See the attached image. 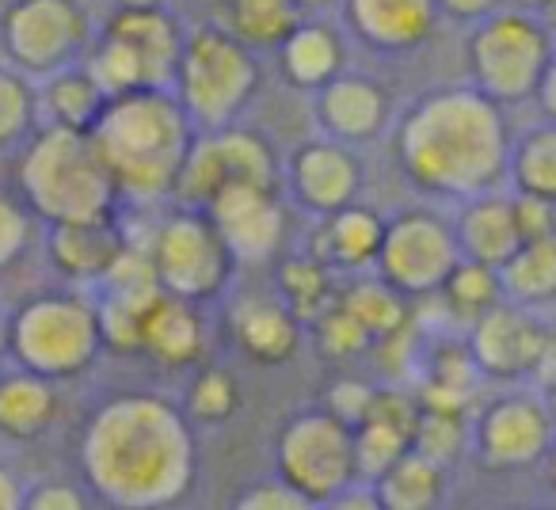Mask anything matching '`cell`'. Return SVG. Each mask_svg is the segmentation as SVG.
I'll return each instance as SVG.
<instances>
[{
  "instance_id": "1",
  "label": "cell",
  "mask_w": 556,
  "mask_h": 510,
  "mask_svg": "<svg viewBox=\"0 0 556 510\" xmlns=\"http://www.w3.org/2000/svg\"><path fill=\"white\" fill-rule=\"evenodd\" d=\"M85 476L115 507H164L191 487L194 442L187 419L161 396L103 404L85 434Z\"/></svg>"
},
{
  "instance_id": "2",
  "label": "cell",
  "mask_w": 556,
  "mask_h": 510,
  "mask_svg": "<svg viewBox=\"0 0 556 510\" xmlns=\"http://www.w3.org/2000/svg\"><path fill=\"white\" fill-rule=\"evenodd\" d=\"M404 171L439 194H480L507 164V130L492 95L439 92L401 126Z\"/></svg>"
},
{
  "instance_id": "3",
  "label": "cell",
  "mask_w": 556,
  "mask_h": 510,
  "mask_svg": "<svg viewBox=\"0 0 556 510\" xmlns=\"http://www.w3.org/2000/svg\"><path fill=\"white\" fill-rule=\"evenodd\" d=\"M191 115L168 88H134L103 107L92 145L130 199H161L176 191L191 153Z\"/></svg>"
},
{
  "instance_id": "4",
  "label": "cell",
  "mask_w": 556,
  "mask_h": 510,
  "mask_svg": "<svg viewBox=\"0 0 556 510\" xmlns=\"http://www.w3.org/2000/svg\"><path fill=\"white\" fill-rule=\"evenodd\" d=\"M20 191L31 214L54 225L103 221L115 206L118 183L103 164L92 133L47 126L20 164Z\"/></svg>"
},
{
  "instance_id": "5",
  "label": "cell",
  "mask_w": 556,
  "mask_h": 510,
  "mask_svg": "<svg viewBox=\"0 0 556 510\" xmlns=\"http://www.w3.org/2000/svg\"><path fill=\"white\" fill-rule=\"evenodd\" d=\"M255 77L260 73L248 54V42H240L232 31L199 27L184 39L176 88L191 123L210 126V130L229 126L240 107L252 100Z\"/></svg>"
},
{
  "instance_id": "6",
  "label": "cell",
  "mask_w": 556,
  "mask_h": 510,
  "mask_svg": "<svg viewBox=\"0 0 556 510\" xmlns=\"http://www.w3.org/2000/svg\"><path fill=\"white\" fill-rule=\"evenodd\" d=\"M12 355L42 378H73L103 347L100 313L80 297L50 294L24 305L9 324Z\"/></svg>"
},
{
  "instance_id": "7",
  "label": "cell",
  "mask_w": 556,
  "mask_h": 510,
  "mask_svg": "<svg viewBox=\"0 0 556 510\" xmlns=\"http://www.w3.org/2000/svg\"><path fill=\"white\" fill-rule=\"evenodd\" d=\"M278 469L309 502H336L358 476L355 426L332 411L298 416L278 438Z\"/></svg>"
},
{
  "instance_id": "8",
  "label": "cell",
  "mask_w": 556,
  "mask_h": 510,
  "mask_svg": "<svg viewBox=\"0 0 556 510\" xmlns=\"http://www.w3.org/2000/svg\"><path fill=\"white\" fill-rule=\"evenodd\" d=\"M153 267L164 294L184 302H206L229 282L232 259L229 244L206 214H179L164 221L153 237Z\"/></svg>"
},
{
  "instance_id": "9",
  "label": "cell",
  "mask_w": 556,
  "mask_h": 510,
  "mask_svg": "<svg viewBox=\"0 0 556 510\" xmlns=\"http://www.w3.org/2000/svg\"><path fill=\"white\" fill-rule=\"evenodd\" d=\"M477 85L492 100H522L538 92L548 65V39L530 16L500 12L484 16L480 31L469 42Z\"/></svg>"
},
{
  "instance_id": "10",
  "label": "cell",
  "mask_w": 556,
  "mask_h": 510,
  "mask_svg": "<svg viewBox=\"0 0 556 510\" xmlns=\"http://www.w3.org/2000/svg\"><path fill=\"white\" fill-rule=\"evenodd\" d=\"M381 279L393 290L408 294H431L442 290L457 264H462V247L457 232H450L439 217L431 214H404L386 229L378 252Z\"/></svg>"
},
{
  "instance_id": "11",
  "label": "cell",
  "mask_w": 556,
  "mask_h": 510,
  "mask_svg": "<svg viewBox=\"0 0 556 510\" xmlns=\"http://www.w3.org/2000/svg\"><path fill=\"white\" fill-rule=\"evenodd\" d=\"M4 54L27 73H58L85 42V20L73 0H16L0 20Z\"/></svg>"
},
{
  "instance_id": "12",
  "label": "cell",
  "mask_w": 556,
  "mask_h": 510,
  "mask_svg": "<svg viewBox=\"0 0 556 510\" xmlns=\"http://www.w3.org/2000/svg\"><path fill=\"white\" fill-rule=\"evenodd\" d=\"M229 183L275 187V156H270V149L255 133L225 130L222 126L206 141L191 145L176 191L184 194V202L206 209L210 199Z\"/></svg>"
},
{
  "instance_id": "13",
  "label": "cell",
  "mask_w": 556,
  "mask_h": 510,
  "mask_svg": "<svg viewBox=\"0 0 556 510\" xmlns=\"http://www.w3.org/2000/svg\"><path fill=\"white\" fill-rule=\"evenodd\" d=\"M477 446L484 464H492V469L538 464L553 446V416L533 396H500L480 416Z\"/></svg>"
},
{
  "instance_id": "14",
  "label": "cell",
  "mask_w": 556,
  "mask_h": 510,
  "mask_svg": "<svg viewBox=\"0 0 556 510\" xmlns=\"http://www.w3.org/2000/svg\"><path fill=\"white\" fill-rule=\"evenodd\" d=\"M548 332L526 313V305H500L472 320L469 355L484 373L500 381H515L522 373H533L548 350Z\"/></svg>"
},
{
  "instance_id": "15",
  "label": "cell",
  "mask_w": 556,
  "mask_h": 510,
  "mask_svg": "<svg viewBox=\"0 0 556 510\" xmlns=\"http://www.w3.org/2000/svg\"><path fill=\"white\" fill-rule=\"evenodd\" d=\"M206 217L237 259H267L282 240L287 217L275 199V187L229 183L210 199Z\"/></svg>"
},
{
  "instance_id": "16",
  "label": "cell",
  "mask_w": 556,
  "mask_h": 510,
  "mask_svg": "<svg viewBox=\"0 0 556 510\" xmlns=\"http://www.w3.org/2000/svg\"><path fill=\"white\" fill-rule=\"evenodd\" d=\"M108 35L123 39L126 47L138 54L149 88H172L176 85L184 39H179L176 24H172L161 9H123L108 24Z\"/></svg>"
},
{
  "instance_id": "17",
  "label": "cell",
  "mask_w": 556,
  "mask_h": 510,
  "mask_svg": "<svg viewBox=\"0 0 556 510\" xmlns=\"http://www.w3.org/2000/svg\"><path fill=\"white\" fill-rule=\"evenodd\" d=\"M123 247L126 240L115 232L111 217H103V221H70V225H54L50 259L70 279L96 282L111 271V264L123 255Z\"/></svg>"
},
{
  "instance_id": "18",
  "label": "cell",
  "mask_w": 556,
  "mask_h": 510,
  "mask_svg": "<svg viewBox=\"0 0 556 510\" xmlns=\"http://www.w3.org/2000/svg\"><path fill=\"white\" fill-rule=\"evenodd\" d=\"M351 24L381 50H408L431 35L434 0H351Z\"/></svg>"
},
{
  "instance_id": "19",
  "label": "cell",
  "mask_w": 556,
  "mask_h": 510,
  "mask_svg": "<svg viewBox=\"0 0 556 510\" xmlns=\"http://www.w3.org/2000/svg\"><path fill=\"white\" fill-rule=\"evenodd\" d=\"M294 187L320 214L343 209L358 191V164L343 145H305L294 161Z\"/></svg>"
},
{
  "instance_id": "20",
  "label": "cell",
  "mask_w": 556,
  "mask_h": 510,
  "mask_svg": "<svg viewBox=\"0 0 556 510\" xmlns=\"http://www.w3.org/2000/svg\"><path fill=\"white\" fill-rule=\"evenodd\" d=\"M522 244V232L515 221V206L503 199H480L457 221V247L465 259H477L500 271Z\"/></svg>"
},
{
  "instance_id": "21",
  "label": "cell",
  "mask_w": 556,
  "mask_h": 510,
  "mask_svg": "<svg viewBox=\"0 0 556 510\" xmlns=\"http://www.w3.org/2000/svg\"><path fill=\"white\" fill-rule=\"evenodd\" d=\"M320 118H325L336 138L366 141L386 123V95H381L378 85L358 77L328 80L325 95H320Z\"/></svg>"
},
{
  "instance_id": "22",
  "label": "cell",
  "mask_w": 556,
  "mask_h": 510,
  "mask_svg": "<svg viewBox=\"0 0 556 510\" xmlns=\"http://www.w3.org/2000/svg\"><path fill=\"white\" fill-rule=\"evenodd\" d=\"M54 416H58V396L42 373L24 370L0 378V434L4 438H16V442L39 438L42 431H50Z\"/></svg>"
},
{
  "instance_id": "23",
  "label": "cell",
  "mask_w": 556,
  "mask_h": 510,
  "mask_svg": "<svg viewBox=\"0 0 556 510\" xmlns=\"http://www.w3.org/2000/svg\"><path fill=\"white\" fill-rule=\"evenodd\" d=\"M141 350L161 358L164 366L194 362L202 350V320L194 313V302H184V297L172 294L156 297L146 317V343H141Z\"/></svg>"
},
{
  "instance_id": "24",
  "label": "cell",
  "mask_w": 556,
  "mask_h": 510,
  "mask_svg": "<svg viewBox=\"0 0 556 510\" xmlns=\"http://www.w3.org/2000/svg\"><path fill=\"white\" fill-rule=\"evenodd\" d=\"M237 343L260 362H287L298 350L294 309L278 302H244L232 317Z\"/></svg>"
},
{
  "instance_id": "25",
  "label": "cell",
  "mask_w": 556,
  "mask_h": 510,
  "mask_svg": "<svg viewBox=\"0 0 556 510\" xmlns=\"http://www.w3.org/2000/svg\"><path fill=\"white\" fill-rule=\"evenodd\" d=\"M500 286L510 302L518 305H541L556 297V237L522 240L518 252L500 267Z\"/></svg>"
},
{
  "instance_id": "26",
  "label": "cell",
  "mask_w": 556,
  "mask_h": 510,
  "mask_svg": "<svg viewBox=\"0 0 556 510\" xmlns=\"http://www.w3.org/2000/svg\"><path fill=\"white\" fill-rule=\"evenodd\" d=\"M442 495V464L419 449H404L378 476V507L389 510H427Z\"/></svg>"
},
{
  "instance_id": "27",
  "label": "cell",
  "mask_w": 556,
  "mask_h": 510,
  "mask_svg": "<svg viewBox=\"0 0 556 510\" xmlns=\"http://www.w3.org/2000/svg\"><path fill=\"white\" fill-rule=\"evenodd\" d=\"M282 65H287L290 80L302 88H320L336 80L343 65V50L328 27H294L287 42H282Z\"/></svg>"
},
{
  "instance_id": "28",
  "label": "cell",
  "mask_w": 556,
  "mask_h": 510,
  "mask_svg": "<svg viewBox=\"0 0 556 510\" xmlns=\"http://www.w3.org/2000/svg\"><path fill=\"white\" fill-rule=\"evenodd\" d=\"M298 24V0H229V27L248 47H282Z\"/></svg>"
},
{
  "instance_id": "29",
  "label": "cell",
  "mask_w": 556,
  "mask_h": 510,
  "mask_svg": "<svg viewBox=\"0 0 556 510\" xmlns=\"http://www.w3.org/2000/svg\"><path fill=\"white\" fill-rule=\"evenodd\" d=\"M103 107H108V95H103L100 85L88 77V69L85 73H58V77L47 85V111H50V118H54V126L92 133L103 115Z\"/></svg>"
},
{
  "instance_id": "30",
  "label": "cell",
  "mask_w": 556,
  "mask_h": 510,
  "mask_svg": "<svg viewBox=\"0 0 556 510\" xmlns=\"http://www.w3.org/2000/svg\"><path fill=\"white\" fill-rule=\"evenodd\" d=\"M381 240H386V229H381L378 217L370 209H355V206L336 209L325 232L328 255L340 267H366L370 259H378Z\"/></svg>"
},
{
  "instance_id": "31",
  "label": "cell",
  "mask_w": 556,
  "mask_h": 510,
  "mask_svg": "<svg viewBox=\"0 0 556 510\" xmlns=\"http://www.w3.org/2000/svg\"><path fill=\"white\" fill-rule=\"evenodd\" d=\"M343 309L355 313L374 340H393V335H401L404 320H408L404 294L389 286L386 279L381 282H355V286L343 294Z\"/></svg>"
},
{
  "instance_id": "32",
  "label": "cell",
  "mask_w": 556,
  "mask_h": 510,
  "mask_svg": "<svg viewBox=\"0 0 556 510\" xmlns=\"http://www.w3.org/2000/svg\"><path fill=\"white\" fill-rule=\"evenodd\" d=\"M442 294H446L450 309L462 320H480L503 294L500 271L477 264V259H462V264L450 271V279L442 282Z\"/></svg>"
},
{
  "instance_id": "33",
  "label": "cell",
  "mask_w": 556,
  "mask_h": 510,
  "mask_svg": "<svg viewBox=\"0 0 556 510\" xmlns=\"http://www.w3.org/2000/svg\"><path fill=\"white\" fill-rule=\"evenodd\" d=\"M515 179L522 194L556 202V126L526 133L515 149Z\"/></svg>"
},
{
  "instance_id": "34",
  "label": "cell",
  "mask_w": 556,
  "mask_h": 510,
  "mask_svg": "<svg viewBox=\"0 0 556 510\" xmlns=\"http://www.w3.org/2000/svg\"><path fill=\"white\" fill-rule=\"evenodd\" d=\"M88 77L100 85V92L108 95V100L134 92V88H149L138 54H134L123 39H115V35H103L100 50H96L92 65H88Z\"/></svg>"
},
{
  "instance_id": "35",
  "label": "cell",
  "mask_w": 556,
  "mask_h": 510,
  "mask_svg": "<svg viewBox=\"0 0 556 510\" xmlns=\"http://www.w3.org/2000/svg\"><path fill=\"white\" fill-rule=\"evenodd\" d=\"M412 449V438L401 431V426L386 423L378 416H366L363 423L355 426V461H358V476L378 480L396 457Z\"/></svg>"
},
{
  "instance_id": "36",
  "label": "cell",
  "mask_w": 556,
  "mask_h": 510,
  "mask_svg": "<svg viewBox=\"0 0 556 510\" xmlns=\"http://www.w3.org/2000/svg\"><path fill=\"white\" fill-rule=\"evenodd\" d=\"M278 286H282V297L287 305H294L298 317H317L325 313L328 302V275L320 271L309 259H287L278 267Z\"/></svg>"
},
{
  "instance_id": "37",
  "label": "cell",
  "mask_w": 556,
  "mask_h": 510,
  "mask_svg": "<svg viewBox=\"0 0 556 510\" xmlns=\"http://www.w3.org/2000/svg\"><path fill=\"white\" fill-rule=\"evenodd\" d=\"M462 411H419V426L412 434V449H419L424 457H431L434 464L446 469L457 454H462Z\"/></svg>"
},
{
  "instance_id": "38",
  "label": "cell",
  "mask_w": 556,
  "mask_h": 510,
  "mask_svg": "<svg viewBox=\"0 0 556 510\" xmlns=\"http://www.w3.org/2000/svg\"><path fill=\"white\" fill-rule=\"evenodd\" d=\"M187 408L202 423H222L237 411V381L225 370H206L194 378L191 396H187Z\"/></svg>"
},
{
  "instance_id": "39",
  "label": "cell",
  "mask_w": 556,
  "mask_h": 510,
  "mask_svg": "<svg viewBox=\"0 0 556 510\" xmlns=\"http://www.w3.org/2000/svg\"><path fill=\"white\" fill-rule=\"evenodd\" d=\"M35 118V95L16 73L0 69V149L16 145Z\"/></svg>"
},
{
  "instance_id": "40",
  "label": "cell",
  "mask_w": 556,
  "mask_h": 510,
  "mask_svg": "<svg viewBox=\"0 0 556 510\" xmlns=\"http://www.w3.org/2000/svg\"><path fill=\"white\" fill-rule=\"evenodd\" d=\"M374 335L366 332V324L355 317L351 309H332L325 313V320H320V347L328 350V355L336 358H351V355H363L366 347H370Z\"/></svg>"
},
{
  "instance_id": "41",
  "label": "cell",
  "mask_w": 556,
  "mask_h": 510,
  "mask_svg": "<svg viewBox=\"0 0 556 510\" xmlns=\"http://www.w3.org/2000/svg\"><path fill=\"white\" fill-rule=\"evenodd\" d=\"M27 232H31V221L20 209V202L0 194V275L20 259V252L27 247Z\"/></svg>"
},
{
  "instance_id": "42",
  "label": "cell",
  "mask_w": 556,
  "mask_h": 510,
  "mask_svg": "<svg viewBox=\"0 0 556 510\" xmlns=\"http://www.w3.org/2000/svg\"><path fill=\"white\" fill-rule=\"evenodd\" d=\"M237 507L240 510H305V507H313V502L305 499L287 476H278V480H263V484H255L248 495H240Z\"/></svg>"
},
{
  "instance_id": "43",
  "label": "cell",
  "mask_w": 556,
  "mask_h": 510,
  "mask_svg": "<svg viewBox=\"0 0 556 510\" xmlns=\"http://www.w3.org/2000/svg\"><path fill=\"white\" fill-rule=\"evenodd\" d=\"M370 404H374V388L363 385V381H340V385H332V393H328V411L340 416L343 423H351V426L363 423Z\"/></svg>"
},
{
  "instance_id": "44",
  "label": "cell",
  "mask_w": 556,
  "mask_h": 510,
  "mask_svg": "<svg viewBox=\"0 0 556 510\" xmlns=\"http://www.w3.org/2000/svg\"><path fill=\"white\" fill-rule=\"evenodd\" d=\"M510 206H515V221H518L522 240H533V237H545V232H553V202L533 199V194H522V199L510 202Z\"/></svg>"
},
{
  "instance_id": "45",
  "label": "cell",
  "mask_w": 556,
  "mask_h": 510,
  "mask_svg": "<svg viewBox=\"0 0 556 510\" xmlns=\"http://www.w3.org/2000/svg\"><path fill=\"white\" fill-rule=\"evenodd\" d=\"M24 507H31V510H80V507H88V499L73 492L70 484H42V487H35V495H27Z\"/></svg>"
},
{
  "instance_id": "46",
  "label": "cell",
  "mask_w": 556,
  "mask_h": 510,
  "mask_svg": "<svg viewBox=\"0 0 556 510\" xmlns=\"http://www.w3.org/2000/svg\"><path fill=\"white\" fill-rule=\"evenodd\" d=\"M434 4L446 9L450 16H457V20H484V16H492L500 0H434Z\"/></svg>"
},
{
  "instance_id": "47",
  "label": "cell",
  "mask_w": 556,
  "mask_h": 510,
  "mask_svg": "<svg viewBox=\"0 0 556 510\" xmlns=\"http://www.w3.org/2000/svg\"><path fill=\"white\" fill-rule=\"evenodd\" d=\"M27 502L24 487H20L16 472H9L4 464H0V510H20Z\"/></svg>"
},
{
  "instance_id": "48",
  "label": "cell",
  "mask_w": 556,
  "mask_h": 510,
  "mask_svg": "<svg viewBox=\"0 0 556 510\" xmlns=\"http://www.w3.org/2000/svg\"><path fill=\"white\" fill-rule=\"evenodd\" d=\"M541 103H545V115L556 123V62L545 65V77H541Z\"/></svg>"
},
{
  "instance_id": "49",
  "label": "cell",
  "mask_w": 556,
  "mask_h": 510,
  "mask_svg": "<svg viewBox=\"0 0 556 510\" xmlns=\"http://www.w3.org/2000/svg\"><path fill=\"white\" fill-rule=\"evenodd\" d=\"M12 355V340H9V324L0 320V366H4V358Z\"/></svg>"
},
{
  "instance_id": "50",
  "label": "cell",
  "mask_w": 556,
  "mask_h": 510,
  "mask_svg": "<svg viewBox=\"0 0 556 510\" xmlns=\"http://www.w3.org/2000/svg\"><path fill=\"white\" fill-rule=\"evenodd\" d=\"M164 0H118V9H161Z\"/></svg>"
},
{
  "instance_id": "51",
  "label": "cell",
  "mask_w": 556,
  "mask_h": 510,
  "mask_svg": "<svg viewBox=\"0 0 556 510\" xmlns=\"http://www.w3.org/2000/svg\"><path fill=\"white\" fill-rule=\"evenodd\" d=\"M336 0H298V9H313V12H320V9H332Z\"/></svg>"
},
{
  "instance_id": "52",
  "label": "cell",
  "mask_w": 556,
  "mask_h": 510,
  "mask_svg": "<svg viewBox=\"0 0 556 510\" xmlns=\"http://www.w3.org/2000/svg\"><path fill=\"white\" fill-rule=\"evenodd\" d=\"M545 408H548V416H553V426H556V385L548 388V404H545Z\"/></svg>"
},
{
  "instance_id": "53",
  "label": "cell",
  "mask_w": 556,
  "mask_h": 510,
  "mask_svg": "<svg viewBox=\"0 0 556 510\" xmlns=\"http://www.w3.org/2000/svg\"><path fill=\"white\" fill-rule=\"evenodd\" d=\"M522 9H545V4H553V0H518Z\"/></svg>"
},
{
  "instance_id": "54",
  "label": "cell",
  "mask_w": 556,
  "mask_h": 510,
  "mask_svg": "<svg viewBox=\"0 0 556 510\" xmlns=\"http://www.w3.org/2000/svg\"><path fill=\"white\" fill-rule=\"evenodd\" d=\"M548 476L556 480V446H548Z\"/></svg>"
}]
</instances>
